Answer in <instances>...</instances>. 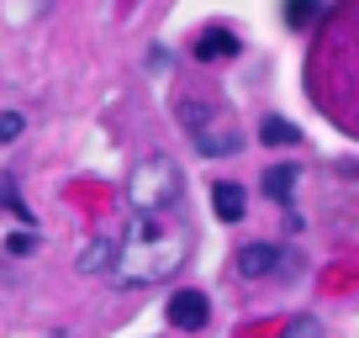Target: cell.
<instances>
[{
    "instance_id": "obj_1",
    "label": "cell",
    "mask_w": 359,
    "mask_h": 338,
    "mask_svg": "<svg viewBox=\"0 0 359 338\" xmlns=\"http://www.w3.org/2000/svg\"><path fill=\"white\" fill-rule=\"evenodd\" d=\"M191 259V227L185 222H169V212L143 217L127 227V238L116 243V259H111V280L122 291H137V285H164L180 275V264Z\"/></svg>"
},
{
    "instance_id": "obj_2",
    "label": "cell",
    "mask_w": 359,
    "mask_h": 338,
    "mask_svg": "<svg viewBox=\"0 0 359 338\" xmlns=\"http://www.w3.org/2000/svg\"><path fill=\"white\" fill-rule=\"evenodd\" d=\"M127 201H133V212H143V217L175 212V206L185 201V169H180L169 154L137 158V169L127 175Z\"/></svg>"
},
{
    "instance_id": "obj_3",
    "label": "cell",
    "mask_w": 359,
    "mask_h": 338,
    "mask_svg": "<svg viewBox=\"0 0 359 338\" xmlns=\"http://www.w3.org/2000/svg\"><path fill=\"white\" fill-rule=\"evenodd\" d=\"M164 312H169V327H180V333H201V327L212 323V302H206V291H175Z\"/></svg>"
},
{
    "instance_id": "obj_4",
    "label": "cell",
    "mask_w": 359,
    "mask_h": 338,
    "mask_svg": "<svg viewBox=\"0 0 359 338\" xmlns=\"http://www.w3.org/2000/svg\"><path fill=\"white\" fill-rule=\"evenodd\" d=\"M191 143H196V154L201 158H227V154H238V127H227V122H217V111L206 116L201 127H191Z\"/></svg>"
},
{
    "instance_id": "obj_5",
    "label": "cell",
    "mask_w": 359,
    "mask_h": 338,
    "mask_svg": "<svg viewBox=\"0 0 359 338\" xmlns=\"http://www.w3.org/2000/svg\"><path fill=\"white\" fill-rule=\"evenodd\" d=\"M238 275H243V280H264V275H275V264H285V254L275 243H243L238 248Z\"/></svg>"
},
{
    "instance_id": "obj_6",
    "label": "cell",
    "mask_w": 359,
    "mask_h": 338,
    "mask_svg": "<svg viewBox=\"0 0 359 338\" xmlns=\"http://www.w3.org/2000/svg\"><path fill=\"white\" fill-rule=\"evenodd\" d=\"M238 53V37L227 32V27H206V32H196V58L201 64H222V58Z\"/></svg>"
},
{
    "instance_id": "obj_7",
    "label": "cell",
    "mask_w": 359,
    "mask_h": 338,
    "mask_svg": "<svg viewBox=\"0 0 359 338\" xmlns=\"http://www.w3.org/2000/svg\"><path fill=\"white\" fill-rule=\"evenodd\" d=\"M212 212H217V222H243V212H248V196H243V185H233V180H217V185H212Z\"/></svg>"
},
{
    "instance_id": "obj_8",
    "label": "cell",
    "mask_w": 359,
    "mask_h": 338,
    "mask_svg": "<svg viewBox=\"0 0 359 338\" xmlns=\"http://www.w3.org/2000/svg\"><path fill=\"white\" fill-rule=\"evenodd\" d=\"M111 259H116V238H90L79 248V275H106Z\"/></svg>"
},
{
    "instance_id": "obj_9",
    "label": "cell",
    "mask_w": 359,
    "mask_h": 338,
    "mask_svg": "<svg viewBox=\"0 0 359 338\" xmlns=\"http://www.w3.org/2000/svg\"><path fill=\"white\" fill-rule=\"evenodd\" d=\"M259 180H264V196H269V201H285V206H291L296 180H302V169H296V164H275V169H264Z\"/></svg>"
},
{
    "instance_id": "obj_10",
    "label": "cell",
    "mask_w": 359,
    "mask_h": 338,
    "mask_svg": "<svg viewBox=\"0 0 359 338\" xmlns=\"http://www.w3.org/2000/svg\"><path fill=\"white\" fill-rule=\"evenodd\" d=\"M280 11H285V27H291V32H306V27L323 22V0H280Z\"/></svg>"
},
{
    "instance_id": "obj_11",
    "label": "cell",
    "mask_w": 359,
    "mask_h": 338,
    "mask_svg": "<svg viewBox=\"0 0 359 338\" xmlns=\"http://www.w3.org/2000/svg\"><path fill=\"white\" fill-rule=\"evenodd\" d=\"M259 143H269V148H291V143H302V127L285 122V116H264V127H259Z\"/></svg>"
},
{
    "instance_id": "obj_12",
    "label": "cell",
    "mask_w": 359,
    "mask_h": 338,
    "mask_svg": "<svg viewBox=\"0 0 359 338\" xmlns=\"http://www.w3.org/2000/svg\"><path fill=\"white\" fill-rule=\"evenodd\" d=\"M0 206H6V212H16V222H27V227L37 222L32 206L22 201V191H16V175H0Z\"/></svg>"
},
{
    "instance_id": "obj_13",
    "label": "cell",
    "mask_w": 359,
    "mask_h": 338,
    "mask_svg": "<svg viewBox=\"0 0 359 338\" xmlns=\"http://www.w3.org/2000/svg\"><path fill=\"white\" fill-rule=\"evenodd\" d=\"M280 338H323V323H317L312 312H302V317H291V323H285Z\"/></svg>"
},
{
    "instance_id": "obj_14",
    "label": "cell",
    "mask_w": 359,
    "mask_h": 338,
    "mask_svg": "<svg viewBox=\"0 0 359 338\" xmlns=\"http://www.w3.org/2000/svg\"><path fill=\"white\" fill-rule=\"evenodd\" d=\"M6 254H11V259L37 254V233H32V227H27V233H11V238H6Z\"/></svg>"
},
{
    "instance_id": "obj_15",
    "label": "cell",
    "mask_w": 359,
    "mask_h": 338,
    "mask_svg": "<svg viewBox=\"0 0 359 338\" xmlns=\"http://www.w3.org/2000/svg\"><path fill=\"white\" fill-rule=\"evenodd\" d=\"M27 133V116L22 111H0V143H16Z\"/></svg>"
},
{
    "instance_id": "obj_16",
    "label": "cell",
    "mask_w": 359,
    "mask_h": 338,
    "mask_svg": "<svg viewBox=\"0 0 359 338\" xmlns=\"http://www.w3.org/2000/svg\"><path fill=\"white\" fill-rule=\"evenodd\" d=\"M143 69H148V74H164V69H169V48H148Z\"/></svg>"
}]
</instances>
